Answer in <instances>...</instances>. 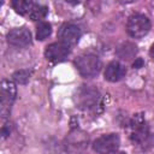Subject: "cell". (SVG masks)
<instances>
[{
  "mask_svg": "<svg viewBox=\"0 0 154 154\" xmlns=\"http://www.w3.org/2000/svg\"><path fill=\"white\" fill-rule=\"evenodd\" d=\"M47 12H48L47 6L40 5V4H35L32 11H31L30 14H29V18H30L31 20H41V19H43V18L46 17Z\"/></svg>",
  "mask_w": 154,
  "mask_h": 154,
  "instance_id": "14",
  "label": "cell"
},
{
  "mask_svg": "<svg viewBox=\"0 0 154 154\" xmlns=\"http://www.w3.org/2000/svg\"><path fill=\"white\" fill-rule=\"evenodd\" d=\"M136 53H137V47L131 42H125L122 46H119L117 49L118 57L124 60H129V59L134 58L136 55Z\"/></svg>",
  "mask_w": 154,
  "mask_h": 154,
  "instance_id": "12",
  "label": "cell"
},
{
  "mask_svg": "<svg viewBox=\"0 0 154 154\" xmlns=\"http://www.w3.org/2000/svg\"><path fill=\"white\" fill-rule=\"evenodd\" d=\"M78 103L81 108L84 109H90L97 105V101L100 99L97 90L93 88H82L78 93Z\"/></svg>",
  "mask_w": 154,
  "mask_h": 154,
  "instance_id": "9",
  "label": "cell"
},
{
  "mask_svg": "<svg viewBox=\"0 0 154 154\" xmlns=\"http://www.w3.org/2000/svg\"><path fill=\"white\" fill-rule=\"evenodd\" d=\"M130 138L134 143H137L143 148H146L147 146L150 147L154 143V136L142 117L135 116L132 122L130 123Z\"/></svg>",
  "mask_w": 154,
  "mask_h": 154,
  "instance_id": "1",
  "label": "cell"
},
{
  "mask_svg": "<svg viewBox=\"0 0 154 154\" xmlns=\"http://www.w3.org/2000/svg\"><path fill=\"white\" fill-rule=\"evenodd\" d=\"M150 30V20L142 13H134L129 17L126 23V31L134 38H141Z\"/></svg>",
  "mask_w": 154,
  "mask_h": 154,
  "instance_id": "3",
  "label": "cell"
},
{
  "mask_svg": "<svg viewBox=\"0 0 154 154\" xmlns=\"http://www.w3.org/2000/svg\"><path fill=\"white\" fill-rule=\"evenodd\" d=\"M16 94H17V89L14 83L12 81L4 79L1 82V109H0L2 119H6L7 116L10 114L11 106L16 99Z\"/></svg>",
  "mask_w": 154,
  "mask_h": 154,
  "instance_id": "4",
  "label": "cell"
},
{
  "mask_svg": "<svg viewBox=\"0 0 154 154\" xmlns=\"http://www.w3.org/2000/svg\"><path fill=\"white\" fill-rule=\"evenodd\" d=\"M117 154H126V153H123V152H120V153H117Z\"/></svg>",
  "mask_w": 154,
  "mask_h": 154,
  "instance_id": "18",
  "label": "cell"
},
{
  "mask_svg": "<svg viewBox=\"0 0 154 154\" xmlns=\"http://www.w3.org/2000/svg\"><path fill=\"white\" fill-rule=\"evenodd\" d=\"M36 29V38L40 41L46 40L52 34V26L48 22H40Z\"/></svg>",
  "mask_w": 154,
  "mask_h": 154,
  "instance_id": "13",
  "label": "cell"
},
{
  "mask_svg": "<svg viewBox=\"0 0 154 154\" xmlns=\"http://www.w3.org/2000/svg\"><path fill=\"white\" fill-rule=\"evenodd\" d=\"M31 73H32L31 70H29V69H22V70L16 71L12 77H13L14 82H17V83H19V84H25V83L29 81Z\"/></svg>",
  "mask_w": 154,
  "mask_h": 154,
  "instance_id": "15",
  "label": "cell"
},
{
  "mask_svg": "<svg viewBox=\"0 0 154 154\" xmlns=\"http://www.w3.org/2000/svg\"><path fill=\"white\" fill-rule=\"evenodd\" d=\"M126 73V69L119 61H111L105 69V79L108 82H118Z\"/></svg>",
  "mask_w": 154,
  "mask_h": 154,
  "instance_id": "10",
  "label": "cell"
},
{
  "mask_svg": "<svg viewBox=\"0 0 154 154\" xmlns=\"http://www.w3.org/2000/svg\"><path fill=\"white\" fill-rule=\"evenodd\" d=\"M82 32L77 24L73 23H64L58 30V38L59 42L67 45L69 47L76 45L81 37Z\"/></svg>",
  "mask_w": 154,
  "mask_h": 154,
  "instance_id": "6",
  "label": "cell"
},
{
  "mask_svg": "<svg viewBox=\"0 0 154 154\" xmlns=\"http://www.w3.org/2000/svg\"><path fill=\"white\" fill-rule=\"evenodd\" d=\"M35 4L36 2L28 1V0H13L12 1V7H13V10L18 14H20V16H28L29 17V14L32 11Z\"/></svg>",
  "mask_w": 154,
  "mask_h": 154,
  "instance_id": "11",
  "label": "cell"
},
{
  "mask_svg": "<svg viewBox=\"0 0 154 154\" xmlns=\"http://www.w3.org/2000/svg\"><path fill=\"white\" fill-rule=\"evenodd\" d=\"M70 54V47L63 42H54L47 46L45 51V57L52 63H60L67 58Z\"/></svg>",
  "mask_w": 154,
  "mask_h": 154,
  "instance_id": "8",
  "label": "cell"
},
{
  "mask_svg": "<svg viewBox=\"0 0 154 154\" xmlns=\"http://www.w3.org/2000/svg\"><path fill=\"white\" fill-rule=\"evenodd\" d=\"M75 65H76L79 75L82 77H85V78L95 77L102 67V63H101L100 58L95 54L79 55L75 60Z\"/></svg>",
  "mask_w": 154,
  "mask_h": 154,
  "instance_id": "2",
  "label": "cell"
},
{
  "mask_svg": "<svg viewBox=\"0 0 154 154\" xmlns=\"http://www.w3.org/2000/svg\"><path fill=\"white\" fill-rule=\"evenodd\" d=\"M143 60L141 59V58H137V59H135V61H134V64H132V67L134 69H140V67H142L143 66Z\"/></svg>",
  "mask_w": 154,
  "mask_h": 154,
  "instance_id": "16",
  "label": "cell"
},
{
  "mask_svg": "<svg viewBox=\"0 0 154 154\" xmlns=\"http://www.w3.org/2000/svg\"><path fill=\"white\" fill-rule=\"evenodd\" d=\"M120 144V138L117 134H107L96 138L93 143V149L99 154L114 153Z\"/></svg>",
  "mask_w": 154,
  "mask_h": 154,
  "instance_id": "5",
  "label": "cell"
},
{
  "mask_svg": "<svg viewBox=\"0 0 154 154\" xmlns=\"http://www.w3.org/2000/svg\"><path fill=\"white\" fill-rule=\"evenodd\" d=\"M7 42L18 48L28 47L31 43V32L26 28H14L7 34Z\"/></svg>",
  "mask_w": 154,
  "mask_h": 154,
  "instance_id": "7",
  "label": "cell"
},
{
  "mask_svg": "<svg viewBox=\"0 0 154 154\" xmlns=\"http://www.w3.org/2000/svg\"><path fill=\"white\" fill-rule=\"evenodd\" d=\"M149 53H150V57L154 59V43L152 45V47H150V51H149Z\"/></svg>",
  "mask_w": 154,
  "mask_h": 154,
  "instance_id": "17",
  "label": "cell"
}]
</instances>
